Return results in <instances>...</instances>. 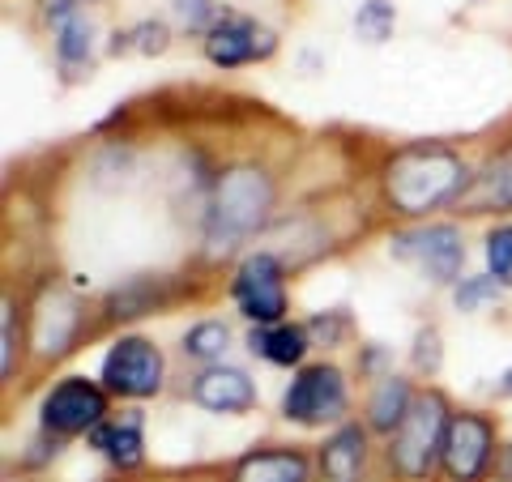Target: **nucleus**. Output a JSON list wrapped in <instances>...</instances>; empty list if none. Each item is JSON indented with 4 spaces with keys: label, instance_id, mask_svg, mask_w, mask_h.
<instances>
[{
    "label": "nucleus",
    "instance_id": "1",
    "mask_svg": "<svg viewBox=\"0 0 512 482\" xmlns=\"http://www.w3.org/2000/svg\"><path fill=\"white\" fill-rule=\"evenodd\" d=\"M470 163L448 146H406L384 167V197L397 214L427 218L470 192Z\"/></svg>",
    "mask_w": 512,
    "mask_h": 482
},
{
    "label": "nucleus",
    "instance_id": "2",
    "mask_svg": "<svg viewBox=\"0 0 512 482\" xmlns=\"http://www.w3.org/2000/svg\"><path fill=\"white\" fill-rule=\"evenodd\" d=\"M278 205V184L261 163H231L218 171L214 192H210V214H205V239L214 252H231L256 235L274 218Z\"/></svg>",
    "mask_w": 512,
    "mask_h": 482
},
{
    "label": "nucleus",
    "instance_id": "3",
    "mask_svg": "<svg viewBox=\"0 0 512 482\" xmlns=\"http://www.w3.org/2000/svg\"><path fill=\"white\" fill-rule=\"evenodd\" d=\"M448 401L440 389H423L414 397L410 414L402 419V427L389 436V470L397 482H431L440 474V453H444V431H448Z\"/></svg>",
    "mask_w": 512,
    "mask_h": 482
},
{
    "label": "nucleus",
    "instance_id": "4",
    "mask_svg": "<svg viewBox=\"0 0 512 482\" xmlns=\"http://www.w3.org/2000/svg\"><path fill=\"white\" fill-rule=\"evenodd\" d=\"M350 410V384L338 363H303L295 367L282 393V419L295 427H338Z\"/></svg>",
    "mask_w": 512,
    "mask_h": 482
},
{
    "label": "nucleus",
    "instance_id": "5",
    "mask_svg": "<svg viewBox=\"0 0 512 482\" xmlns=\"http://www.w3.org/2000/svg\"><path fill=\"white\" fill-rule=\"evenodd\" d=\"M99 384L120 401H150L167 384V359L150 337H116L99 363Z\"/></svg>",
    "mask_w": 512,
    "mask_h": 482
},
{
    "label": "nucleus",
    "instance_id": "6",
    "mask_svg": "<svg viewBox=\"0 0 512 482\" xmlns=\"http://www.w3.org/2000/svg\"><path fill=\"white\" fill-rule=\"evenodd\" d=\"M389 256L423 269L440 286H457L461 269H466V239L453 222H419V227L389 235Z\"/></svg>",
    "mask_w": 512,
    "mask_h": 482
},
{
    "label": "nucleus",
    "instance_id": "7",
    "mask_svg": "<svg viewBox=\"0 0 512 482\" xmlns=\"http://www.w3.org/2000/svg\"><path fill=\"white\" fill-rule=\"evenodd\" d=\"M107 389L99 380L86 376H64L39 401V431H47L52 440H77L90 436L94 427L107 419Z\"/></svg>",
    "mask_w": 512,
    "mask_h": 482
},
{
    "label": "nucleus",
    "instance_id": "8",
    "mask_svg": "<svg viewBox=\"0 0 512 482\" xmlns=\"http://www.w3.org/2000/svg\"><path fill=\"white\" fill-rule=\"evenodd\" d=\"M231 299L248 325H278L286 320V265L278 252L256 248L231 273Z\"/></svg>",
    "mask_w": 512,
    "mask_h": 482
},
{
    "label": "nucleus",
    "instance_id": "9",
    "mask_svg": "<svg viewBox=\"0 0 512 482\" xmlns=\"http://www.w3.org/2000/svg\"><path fill=\"white\" fill-rule=\"evenodd\" d=\"M500 457L495 423L478 410H453L444 431V453H440V478L444 482H487Z\"/></svg>",
    "mask_w": 512,
    "mask_h": 482
},
{
    "label": "nucleus",
    "instance_id": "10",
    "mask_svg": "<svg viewBox=\"0 0 512 482\" xmlns=\"http://www.w3.org/2000/svg\"><path fill=\"white\" fill-rule=\"evenodd\" d=\"M278 52V35L269 26H261L248 13H222L218 26L205 35V60L214 69H244V64L269 60Z\"/></svg>",
    "mask_w": 512,
    "mask_h": 482
},
{
    "label": "nucleus",
    "instance_id": "11",
    "mask_svg": "<svg viewBox=\"0 0 512 482\" xmlns=\"http://www.w3.org/2000/svg\"><path fill=\"white\" fill-rule=\"evenodd\" d=\"M77 329H82V303H77V295H69L64 286H47L35 303V312H30V346H35V355L60 359L77 342Z\"/></svg>",
    "mask_w": 512,
    "mask_h": 482
},
{
    "label": "nucleus",
    "instance_id": "12",
    "mask_svg": "<svg viewBox=\"0 0 512 482\" xmlns=\"http://www.w3.org/2000/svg\"><path fill=\"white\" fill-rule=\"evenodd\" d=\"M372 465V431L367 423H338L325 436L316 453V478L320 482H367Z\"/></svg>",
    "mask_w": 512,
    "mask_h": 482
},
{
    "label": "nucleus",
    "instance_id": "13",
    "mask_svg": "<svg viewBox=\"0 0 512 482\" xmlns=\"http://www.w3.org/2000/svg\"><path fill=\"white\" fill-rule=\"evenodd\" d=\"M188 397H192V406H201L205 414H248V410H256V380L244 367L214 363L192 376Z\"/></svg>",
    "mask_w": 512,
    "mask_h": 482
},
{
    "label": "nucleus",
    "instance_id": "14",
    "mask_svg": "<svg viewBox=\"0 0 512 482\" xmlns=\"http://www.w3.org/2000/svg\"><path fill=\"white\" fill-rule=\"evenodd\" d=\"M86 444L99 453L111 470H141L146 465V414L141 410H120V414H107L86 436Z\"/></svg>",
    "mask_w": 512,
    "mask_h": 482
},
{
    "label": "nucleus",
    "instance_id": "15",
    "mask_svg": "<svg viewBox=\"0 0 512 482\" xmlns=\"http://www.w3.org/2000/svg\"><path fill=\"white\" fill-rule=\"evenodd\" d=\"M222 482H316V465L303 448H252V453L235 457Z\"/></svg>",
    "mask_w": 512,
    "mask_h": 482
},
{
    "label": "nucleus",
    "instance_id": "16",
    "mask_svg": "<svg viewBox=\"0 0 512 482\" xmlns=\"http://www.w3.org/2000/svg\"><path fill=\"white\" fill-rule=\"evenodd\" d=\"M56 30V69L64 73V82H82L90 77L94 69V52H99V39H94V22L90 13H73V18H64Z\"/></svg>",
    "mask_w": 512,
    "mask_h": 482
},
{
    "label": "nucleus",
    "instance_id": "17",
    "mask_svg": "<svg viewBox=\"0 0 512 482\" xmlns=\"http://www.w3.org/2000/svg\"><path fill=\"white\" fill-rule=\"evenodd\" d=\"M248 350L269 367H303L312 350V337L295 320H278V325H252L248 329Z\"/></svg>",
    "mask_w": 512,
    "mask_h": 482
},
{
    "label": "nucleus",
    "instance_id": "18",
    "mask_svg": "<svg viewBox=\"0 0 512 482\" xmlns=\"http://www.w3.org/2000/svg\"><path fill=\"white\" fill-rule=\"evenodd\" d=\"M414 384L406 376H376L372 384V393H367V414H363V423L372 436H393L397 427H402V419L410 414L414 406Z\"/></svg>",
    "mask_w": 512,
    "mask_h": 482
},
{
    "label": "nucleus",
    "instance_id": "19",
    "mask_svg": "<svg viewBox=\"0 0 512 482\" xmlns=\"http://www.w3.org/2000/svg\"><path fill=\"white\" fill-rule=\"evenodd\" d=\"M180 350H184V359L201 363V367L222 363V359H227V350H231V329H227V320H214V316H210V320H197V325L184 333Z\"/></svg>",
    "mask_w": 512,
    "mask_h": 482
},
{
    "label": "nucleus",
    "instance_id": "20",
    "mask_svg": "<svg viewBox=\"0 0 512 482\" xmlns=\"http://www.w3.org/2000/svg\"><path fill=\"white\" fill-rule=\"evenodd\" d=\"M158 308V286L137 278V282H124L107 295V316L111 320H133V316H146Z\"/></svg>",
    "mask_w": 512,
    "mask_h": 482
},
{
    "label": "nucleus",
    "instance_id": "21",
    "mask_svg": "<svg viewBox=\"0 0 512 482\" xmlns=\"http://www.w3.org/2000/svg\"><path fill=\"white\" fill-rule=\"evenodd\" d=\"M393 26H397V9L389 0H363L355 9V35L367 43V47H380L393 39Z\"/></svg>",
    "mask_w": 512,
    "mask_h": 482
},
{
    "label": "nucleus",
    "instance_id": "22",
    "mask_svg": "<svg viewBox=\"0 0 512 482\" xmlns=\"http://www.w3.org/2000/svg\"><path fill=\"white\" fill-rule=\"evenodd\" d=\"M504 299V282L495 273H474V278H461L453 286V303L461 312H483V308H495Z\"/></svg>",
    "mask_w": 512,
    "mask_h": 482
},
{
    "label": "nucleus",
    "instance_id": "23",
    "mask_svg": "<svg viewBox=\"0 0 512 482\" xmlns=\"http://www.w3.org/2000/svg\"><path fill=\"white\" fill-rule=\"evenodd\" d=\"M18 355H22V320L13 295H5V303H0V376L5 380H13V372H18Z\"/></svg>",
    "mask_w": 512,
    "mask_h": 482
},
{
    "label": "nucleus",
    "instance_id": "24",
    "mask_svg": "<svg viewBox=\"0 0 512 482\" xmlns=\"http://www.w3.org/2000/svg\"><path fill=\"white\" fill-rule=\"evenodd\" d=\"M171 13H175V22H180L188 35H201L205 39L227 9H222L218 0H171Z\"/></svg>",
    "mask_w": 512,
    "mask_h": 482
},
{
    "label": "nucleus",
    "instance_id": "25",
    "mask_svg": "<svg viewBox=\"0 0 512 482\" xmlns=\"http://www.w3.org/2000/svg\"><path fill=\"white\" fill-rule=\"evenodd\" d=\"M487 273H495L504 286H512V222H500V227L487 231Z\"/></svg>",
    "mask_w": 512,
    "mask_h": 482
},
{
    "label": "nucleus",
    "instance_id": "26",
    "mask_svg": "<svg viewBox=\"0 0 512 482\" xmlns=\"http://www.w3.org/2000/svg\"><path fill=\"white\" fill-rule=\"evenodd\" d=\"M303 329H308L312 346L333 350V346H342V342H346V333H350V316H346L342 308H333V312H316L312 320H303Z\"/></svg>",
    "mask_w": 512,
    "mask_h": 482
},
{
    "label": "nucleus",
    "instance_id": "27",
    "mask_svg": "<svg viewBox=\"0 0 512 482\" xmlns=\"http://www.w3.org/2000/svg\"><path fill=\"white\" fill-rule=\"evenodd\" d=\"M410 363L419 376H436L440 363H444V342H440V329L436 325H423L414 333V350H410Z\"/></svg>",
    "mask_w": 512,
    "mask_h": 482
},
{
    "label": "nucleus",
    "instance_id": "28",
    "mask_svg": "<svg viewBox=\"0 0 512 482\" xmlns=\"http://www.w3.org/2000/svg\"><path fill=\"white\" fill-rule=\"evenodd\" d=\"M128 47H133V52H141V56H163L167 47H171V26L158 22V18L137 22L133 30H128Z\"/></svg>",
    "mask_w": 512,
    "mask_h": 482
},
{
    "label": "nucleus",
    "instance_id": "29",
    "mask_svg": "<svg viewBox=\"0 0 512 482\" xmlns=\"http://www.w3.org/2000/svg\"><path fill=\"white\" fill-rule=\"evenodd\" d=\"M39 5H43V18L52 26H60L64 18H73V13H82V0H39Z\"/></svg>",
    "mask_w": 512,
    "mask_h": 482
},
{
    "label": "nucleus",
    "instance_id": "30",
    "mask_svg": "<svg viewBox=\"0 0 512 482\" xmlns=\"http://www.w3.org/2000/svg\"><path fill=\"white\" fill-rule=\"evenodd\" d=\"M495 482H512V444L500 448V457H495Z\"/></svg>",
    "mask_w": 512,
    "mask_h": 482
},
{
    "label": "nucleus",
    "instance_id": "31",
    "mask_svg": "<svg viewBox=\"0 0 512 482\" xmlns=\"http://www.w3.org/2000/svg\"><path fill=\"white\" fill-rule=\"evenodd\" d=\"M500 397H512V367H508V372L500 376Z\"/></svg>",
    "mask_w": 512,
    "mask_h": 482
},
{
    "label": "nucleus",
    "instance_id": "32",
    "mask_svg": "<svg viewBox=\"0 0 512 482\" xmlns=\"http://www.w3.org/2000/svg\"><path fill=\"white\" fill-rule=\"evenodd\" d=\"M508 167V205H512V163H504Z\"/></svg>",
    "mask_w": 512,
    "mask_h": 482
},
{
    "label": "nucleus",
    "instance_id": "33",
    "mask_svg": "<svg viewBox=\"0 0 512 482\" xmlns=\"http://www.w3.org/2000/svg\"><path fill=\"white\" fill-rule=\"evenodd\" d=\"M184 482H188V478H184Z\"/></svg>",
    "mask_w": 512,
    "mask_h": 482
}]
</instances>
